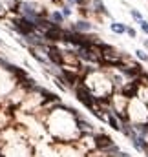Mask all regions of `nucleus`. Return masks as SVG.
<instances>
[{"label":"nucleus","mask_w":148,"mask_h":157,"mask_svg":"<svg viewBox=\"0 0 148 157\" xmlns=\"http://www.w3.org/2000/svg\"><path fill=\"white\" fill-rule=\"evenodd\" d=\"M75 93H77L79 102H82V104H84L86 108H90L93 113L97 112V110H95V97H93V95L84 88V86H77V88H75Z\"/></svg>","instance_id":"nucleus-1"},{"label":"nucleus","mask_w":148,"mask_h":157,"mask_svg":"<svg viewBox=\"0 0 148 157\" xmlns=\"http://www.w3.org/2000/svg\"><path fill=\"white\" fill-rule=\"evenodd\" d=\"M15 24V29L20 33V35H24V37H27V35H31V33H35L37 29H35V24L33 22H29V20H26V18H18V20H15L13 22Z\"/></svg>","instance_id":"nucleus-2"},{"label":"nucleus","mask_w":148,"mask_h":157,"mask_svg":"<svg viewBox=\"0 0 148 157\" xmlns=\"http://www.w3.org/2000/svg\"><path fill=\"white\" fill-rule=\"evenodd\" d=\"M42 37H44L46 40H51V42H59V40H62V37H64V29H62L60 26H51L49 29L42 31Z\"/></svg>","instance_id":"nucleus-3"},{"label":"nucleus","mask_w":148,"mask_h":157,"mask_svg":"<svg viewBox=\"0 0 148 157\" xmlns=\"http://www.w3.org/2000/svg\"><path fill=\"white\" fill-rule=\"evenodd\" d=\"M46 55H48V59H49L55 66H62V64H64V57H62V53H60L59 48L48 46V48H46Z\"/></svg>","instance_id":"nucleus-4"},{"label":"nucleus","mask_w":148,"mask_h":157,"mask_svg":"<svg viewBox=\"0 0 148 157\" xmlns=\"http://www.w3.org/2000/svg\"><path fill=\"white\" fill-rule=\"evenodd\" d=\"M95 146H97V150L108 152V150L114 146V139L108 137L106 134H97V135H95Z\"/></svg>","instance_id":"nucleus-5"},{"label":"nucleus","mask_w":148,"mask_h":157,"mask_svg":"<svg viewBox=\"0 0 148 157\" xmlns=\"http://www.w3.org/2000/svg\"><path fill=\"white\" fill-rule=\"evenodd\" d=\"M137 91H139V80H132V82H128L126 86H123V97H125V99H134V97H137Z\"/></svg>","instance_id":"nucleus-6"},{"label":"nucleus","mask_w":148,"mask_h":157,"mask_svg":"<svg viewBox=\"0 0 148 157\" xmlns=\"http://www.w3.org/2000/svg\"><path fill=\"white\" fill-rule=\"evenodd\" d=\"M71 31H75V33H90V31H93V24L90 22V20H79V22H75L73 26H71Z\"/></svg>","instance_id":"nucleus-7"},{"label":"nucleus","mask_w":148,"mask_h":157,"mask_svg":"<svg viewBox=\"0 0 148 157\" xmlns=\"http://www.w3.org/2000/svg\"><path fill=\"white\" fill-rule=\"evenodd\" d=\"M93 11H95V15L110 16V13H108V9H106V5H104L103 0H93Z\"/></svg>","instance_id":"nucleus-8"},{"label":"nucleus","mask_w":148,"mask_h":157,"mask_svg":"<svg viewBox=\"0 0 148 157\" xmlns=\"http://www.w3.org/2000/svg\"><path fill=\"white\" fill-rule=\"evenodd\" d=\"M110 29H112V33H115V35H123V33H126V24L112 20V24H110Z\"/></svg>","instance_id":"nucleus-9"},{"label":"nucleus","mask_w":148,"mask_h":157,"mask_svg":"<svg viewBox=\"0 0 148 157\" xmlns=\"http://www.w3.org/2000/svg\"><path fill=\"white\" fill-rule=\"evenodd\" d=\"M62 77H64V80H66L70 86H75V84H77V80H79V79H77V75H73V73H71V71H68V70H62Z\"/></svg>","instance_id":"nucleus-10"},{"label":"nucleus","mask_w":148,"mask_h":157,"mask_svg":"<svg viewBox=\"0 0 148 157\" xmlns=\"http://www.w3.org/2000/svg\"><path fill=\"white\" fill-rule=\"evenodd\" d=\"M106 121H108V124H110V128H112V130L121 132V128H123V126H121V123L117 121V117H115V115H112V113H110V115L106 117Z\"/></svg>","instance_id":"nucleus-11"},{"label":"nucleus","mask_w":148,"mask_h":157,"mask_svg":"<svg viewBox=\"0 0 148 157\" xmlns=\"http://www.w3.org/2000/svg\"><path fill=\"white\" fill-rule=\"evenodd\" d=\"M49 18H51V22H53V24H57V26H60V24L66 20V18L62 16V13H60V11H53V13L49 15Z\"/></svg>","instance_id":"nucleus-12"},{"label":"nucleus","mask_w":148,"mask_h":157,"mask_svg":"<svg viewBox=\"0 0 148 157\" xmlns=\"http://www.w3.org/2000/svg\"><path fill=\"white\" fill-rule=\"evenodd\" d=\"M130 15H132V18H134V20H135L137 24H139V22L143 20V13H141L139 9H134V7H130Z\"/></svg>","instance_id":"nucleus-13"},{"label":"nucleus","mask_w":148,"mask_h":157,"mask_svg":"<svg viewBox=\"0 0 148 157\" xmlns=\"http://www.w3.org/2000/svg\"><path fill=\"white\" fill-rule=\"evenodd\" d=\"M135 53V57L141 60V62H148V55H146V51H143V49H135L134 51Z\"/></svg>","instance_id":"nucleus-14"},{"label":"nucleus","mask_w":148,"mask_h":157,"mask_svg":"<svg viewBox=\"0 0 148 157\" xmlns=\"http://www.w3.org/2000/svg\"><path fill=\"white\" fill-rule=\"evenodd\" d=\"M126 35H128L130 38H137V31H135V27H132V26H126Z\"/></svg>","instance_id":"nucleus-15"},{"label":"nucleus","mask_w":148,"mask_h":157,"mask_svg":"<svg viewBox=\"0 0 148 157\" xmlns=\"http://www.w3.org/2000/svg\"><path fill=\"white\" fill-rule=\"evenodd\" d=\"M66 2H68V5H81V7L86 4V0H66Z\"/></svg>","instance_id":"nucleus-16"},{"label":"nucleus","mask_w":148,"mask_h":157,"mask_svg":"<svg viewBox=\"0 0 148 157\" xmlns=\"http://www.w3.org/2000/svg\"><path fill=\"white\" fill-rule=\"evenodd\" d=\"M60 13H62V16H64V18H68V16H71V9H70V5H64Z\"/></svg>","instance_id":"nucleus-17"},{"label":"nucleus","mask_w":148,"mask_h":157,"mask_svg":"<svg viewBox=\"0 0 148 157\" xmlns=\"http://www.w3.org/2000/svg\"><path fill=\"white\" fill-rule=\"evenodd\" d=\"M139 26H141V31H143L145 35H148V22L145 20V18H143L141 22H139Z\"/></svg>","instance_id":"nucleus-18"},{"label":"nucleus","mask_w":148,"mask_h":157,"mask_svg":"<svg viewBox=\"0 0 148 157\" xmlns=\"http://www.w3.org/2000/svg\"><path fill=\"white\" fill-rule=\"evenodd\" d=\"M31 55H33V59H37V60H38V62H42V64H44V62H46V59H44V57H40V55H38V53H37V51H35V49H31Z\"/></svg>","instance_id":"nucleus-19"},{"label":"nucleus","mask_w":148,"mask_h":157,"mask_svg":"<svg viewBox=\"0 0 148 157\" xmlns=\"http://www.w3.org/2000/svg\"><path fill=\"white\" fill-rule=\"evenodd\" d=\"M143 46H145V48L148 49V38H145V40H143Z\"/></svg>","instance_id":"nucleus-20"},{"label":"nucleus","mask_w":148,"mask_h":157,"mask_svg":"<svg viewBox=\"0 0 148 157\" xmlns=\"http://www.w3.org/2000/svg\"><path fill=\"white\" fill-rule=\"evenodd\" d=\"M0 44H2V38H0Z\"/></svg>","instance_id":"nucleus-21"},{"label":"nucleus","mask_w":148,"mask_h":157,"mask_svg":"<svg viewBox=\"0 0 148 157\" xmlns=\"http://www.w3.org/2000/svg\"><path fill=\"white\" fill-rule=\"evenodd\" d=\"M146 157H148V154H146Z\"/></svg>","instance_id":"nucleus-22"}]
</instances>
